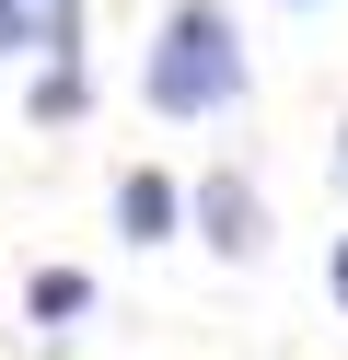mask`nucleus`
Wrapping results in <instances>:
<instances>
[{
  "label": "nucleus",
  "instance_id": "nucleus-1",
  "mask_svg": "<svg viewBox=\"0 0 348 360\" xmlns=\"http://www.w3.org/2000/svg\"><path fill=\"white\" fill-rule=\"evenodd\" d=\"M244 94H255V58L232 0H162L151 47H139V105L162 128H209V117H244Z\"/></svg>",
  "mask_w": 348,
  "mask_h": 360
},
{
  "label": "nucleus",
  "instance_id": "nucleus-2",
  "mask_svg": "<svg viewBox=\"0 0 348 360\" xmlns=\"http://www.w3.org/2000/svg\"><path fill=\"white\" fill-rule=\"evenodd\" d=\"M267 186H255L244 163H198L186 174V244H198V256H221V267H255L267 256Z\"/></svg>",
  "mask_w": 348,
  "mask_h": 360
},
{
  "label": "nucleus",
  "instance_id": "nucleus-3",
  "mask_svg": "<svg viewBox=\"0 0 348 360\" xmlns=\"http://www.w3.org/2000/svg\"><path fill=\"white\" fill-rule=\"evenodd\" d=\"M105 210H116V244H186V174H162V163H128L105 186Z\"/></svg>",
  "mask_w": 348,
  "mask_h": 360
},
{
  "label": "nucleus",
  "instance_id": "nucleus-4",
  "mask_svg": "<svg viewBox=\"0 0 348 360\" xmlns=\"http://www.w3.org/2000/svg\"><path fill=\"white\" fill-rule=\"evenodd\" d=\"M23 117H35V128H82V117H93V70H82V47H46V58H35Z\"/></svg>",
  "mask_w": 348,
  "mask_h": 360
},
{
  "label": "nucleus",
  "instance_id": "nucleus-5",
  "mask_svg": "<svg viewBox=\"0 0 348 360\" xmlns=\"http://www.w3.org/2000/svg\"><path fill=\"white\" fill-rule=\"evenodd\" d=\"M82 314H93V267H35V279H23V326L70 337Z\"/></svg>",
  "mask_w": 348,
  "mask_h": 360
},
{
  "label": "nucleus",
  "instance_id": "nucleus-6",
  "mask_svg": "<svg viewBox=\"0 0 348 360\" xmlns=\"http://www.w3.org/2000/svg\"><path fill=\"white\" fill-rule=\"evenodd\" d=\"M0 58H46V12L35 0H0Z\"/></svg>",
  "mask_w": 348,
  "mask_h": 360
},
{
  "label": "nucleus",
  "instance_id": "nucleus-7",
  "mask_svg": "<svg viewBox=\"0 0 348 360\" xmlns=\"http://www.w3.org/2000/svg\"><path fill=\"white\" fill-rule=\"evenodd\" d=\"M325 302H337V314H348V233H337V244H325Z\"/></svg>",
  "mask_w": 348,
  "mask_h": 360
},
{
  "label": "nucleus",
  "instance_id": "nucleus-8",
  "mask_svg": "<svg viewBox=\"0 0 348 360\" xmlns=\"http://www.w3.org/2000/svg\"><path fill=\"white\" fill-rule=\"evenodd\" d=\"M337 174H348V117H337Z\"/></svg>",
  "mask_w": 348,
  "mask_h": 360
},
{
  "label": "nucleus",
  "instance_id": "nucleus-9",
  "mask_svg": "<svg viewBox=\"0 0 348 360\" xmlns=\"http://www.w3.org/2000/svg\"><path fill=\"white\" fill-rule=\"evenodd\" d=\"M278 12H325V0H278Z\"/></svg>",
  "mask_w": 348,
  "mask_h": 360
},
{
  "label": "nucleus",
  "instance_id": "nucleus-10",
  "mask_svg": "<svg viewBox=\"0 0 348 360\" xmlns=\"http://www.w3.org/2000/svg\"><path fill=\"white\" fill-rule=\"evenodd\" d=\"M35 12H58V0H35Z\"/></svg>",
  "mask_w": 348,
  "mask_h": 360
}]
</instances>
